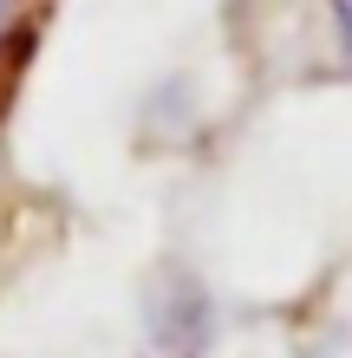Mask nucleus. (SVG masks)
I'll return each instance as SVG.
<instances>
[{"mask_svg":"<svg viewBox=\"0 0 352 358\" xmlns=\"http://www.w3.org/2000/svg\"><path fill=\"white\" fill-rule=\"evenodd\" d=\"M20 39H27V0H0V85L20 59Z\"/></svg>","mask_w":352,"mask_h":358,"instance_id":"f257e3e1","label":"nucleus"}]
</instances>
